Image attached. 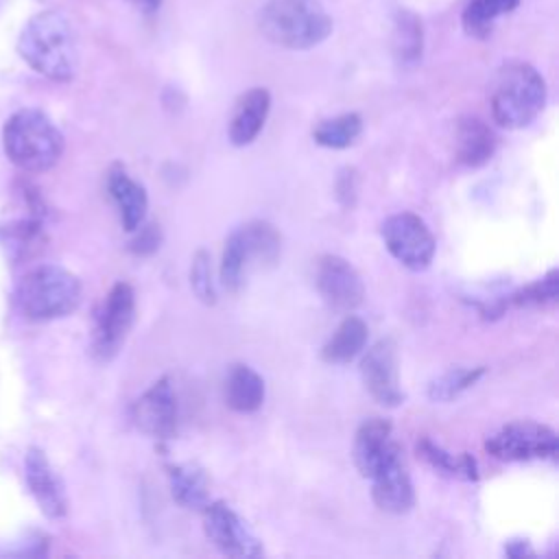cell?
Returning a JSON list of instances; mask_svg holds the SVG:
<instances>
[{"label": "cell", "instance_id": "cell-31", "mask_svg": "<svg viewBox=\"0 0 559 559\" xmlns=\"http://www.w3.org/2000/svg\"><path fill=\"white\" fill-rule=\"evenodd\" d=\"M358 194V177L354 168H343L336 177V199L343 207H354Z\"/></svg>", "mask_w": 559, "mask_h": 559}, {"label": "cell", "instance_id": "cell-27", "mask_svg": "<svg viewBox=\"0 0 559 559\" xmlns=\"http://www.w3.org/2000/svg\"><path fill=\"white\" fill-rule=\"evenodd\" d=\"M360 133H362V118L356 111L325 118L312 129V138L319 146L336 148V151L352 146Z\"/></svg>", "mask_w": 559, "mask_h": 559}, {"label": "cell", "instance_id": "cell-22", "mask_svg": "<svg viewBox=\"0 0 559 559\" xmlns=\"http://www.w3.org/2000/svg\"><path fill=\"white\" fill-rule=\"evenodd\" d=\"M391 52L402 68H413L424 55L421 20L408 9H395L391 20Z\"/></svg>", "mask_w": 559, "mask_h": 559}, {"label": "cell", "instance_id": "cell-33", "mask_svg": "<svg viewBox=\"0 0 559 559\" xmlns=\"http://www.w3.org/2000/svg\"><path fill=\"white\" fill-rule=\"evenodd\" d=\"M133 7H138L142 13H155L162 4V0H129Z\"/></svg>", "mask_w": 559, "mask_h": 559}, {"label": "cell", "instance_id": "cell-29", "mask_svg": "<svg viewBox=\"0 0 559 559\" xmlns=\"http://www.w3.org/2000/svg\"><path fill=\"white\" fill-rule=\"evenodd\" d=\"M210 262H212L210 253L205 249H199L190 264V288L197 295V299L207 306L216 304V288H214Z\"/></svg>", "mask_w": 559, "mask_h": 559}, {"label": "cell", "instance_id": "cell-7", "mask_svg": "<svg viewBox=\"0 0 559 559\" xmlns=\"http://www.w3.org/2000/svg\"><path fill=\"white\" fill-rule=\"evenodd\" d=\"M485 450L507 463H522V461H548L555 459L559 452V437L557 432L537 421H511L493 432L485 441Z\"/></svg>", "mask_w": 559, "mask_h": 559}, {"label": "cell", "instance_id": "cell-25", "mask_svg": "<svg viewBox=\"0 0 559 559\" xmlns=\"http://www.w3.org/2000/svg\"><path fill=\"white\" fill-rule=\"evenodd\" d=\"M520 0H469L461 13L463 31L474 39H487L498 17L511 13Z\"/></svg>", "mask_w": 559, "mask_h": 559}, {"label": "cell", "instance_id": "cell-10", "mask_svg": "<svg viewBox=\"0 0 559 559\" xmlns=\"http://www.w3.org/2000/svg\"><path fill=\"white\" fill-rule=\"evenodd\" d=\"M201 522L207 542L227 557L245 559L264 552L262 542L225 500H210L201 509Z\"/></svg>", "mask_w": 559, "mask_h": 559}, {"label": "cell", "instance_id": "cell-18", "mask_svg": "<svg viewBox=\"0 0 559 559\" xmlns=\"http://www.w3.org/2000/svg\"><path fill=\"white\" fill-rule=\"evenodd\" d=\"M107 192L116 203L120 214V223L124 231L138 229L146 221L148 210V194L142 183H138L122 166H114L107 175Z\"/></svg>", "mask_w": 559, "mask_h": 559}, {"label": "cell", "instance_id": "cell-17", "mask_svg": "<svg viewBox=\"0 0 559 559\" xmlns=\"http://www.w3.org/2000/svg\"><path fill=\"white\" fill-rule=\"evenodd\" d=\"M269 109H271V94L266 87L247 90L236 100V107H234V114L229 120V129H227L229 142L234 146L251 144L260 135V131L266 122Z\"/></svg>", "mask_w": 559, "mask_h": 559}, {"label": "cell", "instance_id": "cell-12", "mask_svg": "<svg viewBox=\"0 0 559 559\" xmlns=\"http://www.w3.org/2000/svg\"><path fill=\"white\" fill-rule=\"evenodd\" d=\"M135 428L157 441H168L177 435L179 408L170 378L155 380L131 406Z\"/></svg>", "mask_w": 559, "mask_h": 559}, {"label": "cell", "instance_id": "cell-16", "mask_svg": "<svg viewBox=\"0 0 559 559\" xmlns=\"http://www.w3.org/2000/svg\"><path fill=\"white\" fill-rule=\"evenodd\" d=\"M397 448L400 445L393 439L391 424L382 417H369L358 426L354 437V465L362 478H369L373 469Z\"/></svg>", "mask_w": 559, "mask_h": 559}, {"label": "cell", "instance_id": "cell-1", "mask_svg": "<svg viewBox=\"0 0 559 559\" xmlns=\"http://www.w3.org/2000/svg\"><path fill=\"white\" fill-rule=\"evenodd\" d=\"M20 57L50 81H72L79 68V48L72 22L57 9L33 15L20 37Z\"/></svg>", "mask_w": 559, "mask_h": 559}, {"label": "cell", "instance_id": "cell-21", "mask_svg": "<svg viewBox=\"0 0 559 559\" xmlns=\"http://www.w3.org/2000/svg\"><path fill=\"white\" fill-rule=\"evenodd\" d=\"M262 376L249 365H231L225 378V402L236 413H255L264 402Z\"/></svg>", "mask_w": 559, "mask_h": 559}, {"label": "cell", "instance_id": "cell-4", "mask_svg": "<svg viewBox=\"0 0 559 559\" xmlns=\"http://www.w3.org/2000/svg\"><path fill=\"white\" fill-rule=\"evenodd\" d=\"M81 280L59 264H37L15 286V304L33 321L72 314L81 304Z\"/></svg>", "mask_w": 559, "mask_h": 559}, {"label": "cell", "instance_id": "cell-8", "mask_svg": "<svg viewBox=\"0 0 559 559\" xmlns=\"http://www.w3.org/2000/svg\"><path fill=\"white\" fill-rule=\"evenodd\" d=\"M135 321V293L129 282H116L105 295L92 336V352L98 360H111L124 345Z\"/></svg>", "mask_w": 559, "mask_h": 559}, {"label": "cell", "instance_id": "cell-23", "mask_svg": "<svg viewBox=\"0 0 559 559\" xmlns=\"http://www.w3.org/2000/svg\"><path fill=\"white\" fill-rule=\"evenodd\" d=\"M367 338H369L367 323L356 314H347L338 323V328L332 332V336L323 343L321 358L330 365H347L358 354H362Z\"/></svg>", "mask_w": 559, "mask_h": 559}, {"label": "cell", "instance_id": "cell-30", "mask_svg": "<svg viewBox=\"0 0 559 559\" xmlns=\"http://www.w3.org/2000/svg\"><path fill=\"white\" fill-rule=\"evenodd\" d=\"M133 238L129 242V251L138 258H148L162 247V229L157 223H142L138 229L131 231Z\"/></svg>", "mask_w": 559, "mask_h": 559}, {"label": "cell", "instance_id": "cell-15", "mask_svg": "<svg viewBox=\"0 0 559 559\" xmlns=\"http://www.w3.org/2000/svg\"><path fill=\"white\" fill-rule=\"evenodd\" d=\"M24 480L41 513L48 518H63L68 513V496L63 483L50 465L46 452L35 445L24 454Z\"/></svg>", "mask_w": 559, "mask_h": 559}, {"label": "cell", "instance_id": "cell-6", "mask_svg": "<svg viewBox=\"0 0 559 559\" xmlns=\"http://www.w3.org/2000/svg\"><path fill=\"white\" fill-rule=\"evenodd\" d=\"M282 236L269 221H251L234 229L223 247L218 280L236 293L253 266H273L280 260Z\"/></svg>", "mask_w": 559, "mask_h": 559}, {"label": "cell", "instance_id": "cell-32", "mask_svg": "<svg viewBox=\"0 0 559 559\" xmlns=\"http://www.w3.org/2000/svg\"><path fill=\"white\" fill-rule=\"evenodd\" d=\"M504 552L509 557H515V559H522V557H533L535 550L531 548V544L526 539H511L507 546H504Z\"/></svg>", "mask_w": 559, "mask_h": 559}, {"label": "cell", "instance_id": "cell-3", "mask_svg": "<svg viewBox=\"0 0 559 559\" xmlns=\"http://www.w3.org/2000/svg\"><path fill=\"white\" fill-rule=\"evenodd\" d=\"M262 35L275 46L308 50L332 33V17L317 0H269L258 13Z\"/></svg>", "mask_w": 559, "mask_h": 559}, {"label": "cell", "instance_id": "cell-11", "mask_svg": "<svg viewBox=\"0 0 559 559\" xmlns=\"http://www.w3.org/2000/svg\"><path fill=\"white\" fill-rule=\"evenodd\" d=\"M314 286L321 299L336 312H352L365 299V284L358 271L336 253H325L314 264Z\"/></svg>", "mask_w": 559, "mask_h": 559}, {"label": "cell", "instance_id": "cell-26", "mask_svg": "<svg viewBox=\"0 0 559 559\" xmlns=\"http://www.w3.org/2000/svg\"><path fill=\"white\" fill-rule=\"evenodd\" d=\"M559 299V271L550 269L544 277L518 288L507 299H502L496 310L502 312L507 306L515 308H548L555 306Z\"/></svg>", "mask_w": 559, "mask_h": 559}, {"label": "cell", "instance_id": "cell-28", "mask_svg": "<svg viewBox=\"0 0 559 559\" xmlns=\"http://www.w3.org/2000/svg\"><path fill=\"white\" fill-rule=\"evenodd\" d=\"M485 376V367H454L443 371L428 384V397L432 402H452L467 389H472Z\"/></svg>", "mask_w": 559, "mask_h": 559}, {"label": "cell", "instance_id": "cell-9", "mask_svg": "<svg viewBox=\"0 0 559 559\" xmlns=\"http://www.w3.org/2000/svg\"><path fill=\"white\" fill-rule=\"evenodd\" d=\"M386 251L406 269L424 271L430 266L437 242L426 221L413 212H397L380 227Z\"/></svg>", "mask_w": 559, "mask_h": 559}, {"label": "cell", "instance_id": "cell-19", "mask_svg": "<svg viewBox=\"0 0 559 559\" xmlns=\"http://www.w3.org/2000/svg\"><path fill=\"white\" fill-rule=\"evenodd\" d=\"M456 159L463 166L478 168L487 164L498 146V138L487 122L476 116H463L456 122Z\"/></svg>", "mask_w": 559, "mask_h": 559}, {"label": "cell", "instance_id": "cell-5", "mask_svg": "<svg viewBox=\"0 0 559 559\" xmlns=\"http://www.w3.org/2000/svg\"><path fill=\"white\" fill-rule=\"evenodd\" d=\"M7 157L22 170L41 173L52 168L63 153V135L39 109L15 111L2 129Z\"/></svg>", "mask_w": 559, "mask_h": 559}, {"label": "cell", "instance_id": "cell-2", "mask_svg": "<svg viewBox=\"0 0 559 559\" xmlns=\"http://www.w3.org/2000/svg\"><path fill=\"white\" fill-rule=\"evenodd\" d=\"M489 105L498 127L524 129L546 105V81L531 63L509 61L493 76Z\"/></svg>", "mask_w": 559, "mask_h": 559}, {"label": "cell", "instance_id": "cell-13", "mask_svg": "<svg viewBox=\"0 0 559 559\" xmlns=\"http://www.w3.org/2000/svg\"><path fill=\"white\" fill-rule=\"evenodd\" d=\"M360 378L367 393L386 408H395L404 402L397 371V349L391 338L373 343L360 360Z\"/></svg>", "mask_w": 559, "mask_h": 559}, {"label": "cell", "instance_id": "cell-14", "mask_svg": "<svg viewBox=\"0 0 559 559\" xmlns=\"http://www.w3.org/2000/svg\"><path fill=\"white\" fill-rule=\"evenodd\" d=\"M367 480H371V498L380 511L402 515L413 509V504H415L413 480H411V474L402 459L400 448L395 452H391L373 469V474Z\"/></svg>", "mask_w": 559, "mask_h": 559}, {"label": "cell", "instance_id": "cell-20", "mask_svg": "<svg viewBox=\"0 0 559 559\" xmlns=\"http://www.w3.org/2000/svg\"><path fill=\"white\" fill-rule=\"evenodd\" d=\"M168 487L173 500L183 509L201 511L210 498V478L194 463H168L166 465Z\"/></svg>", "mask_w": 559, "mask_h": 559}, {"label": "cell", "instance_id": "cell-24", "mask_svg": "<svg viewBox=\"0 0 559 559\" xmlns=\"http://www.w3.org/2000/svg\"><path fill=\"white\" fill-rule=\"evenodd\" d=\"M417 454L439 474L456 478V480H465V483H476L478 480V463L472 454L467 452H450L445 448H441L439 443H435L428 437H421L417 441Z\"/></svg>", "mask_w": 559, "mask_h": 559}]
</instances>
